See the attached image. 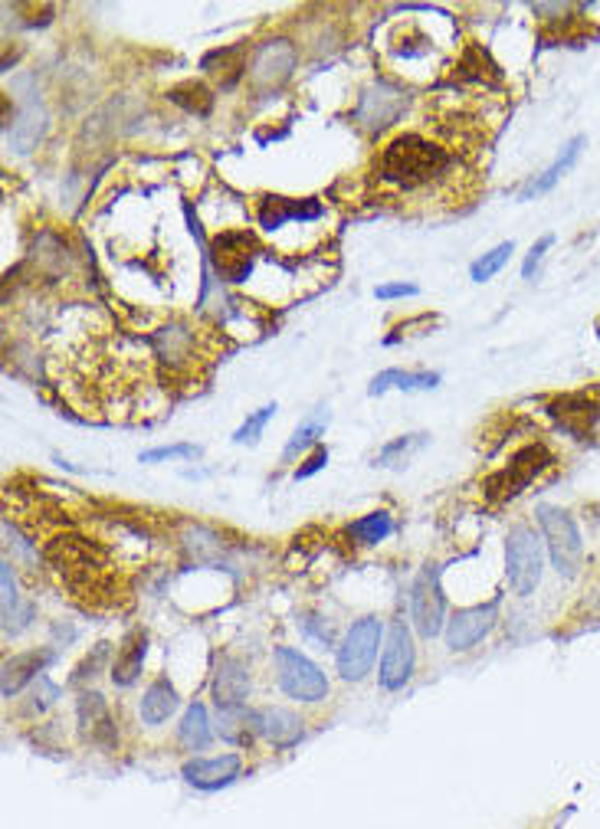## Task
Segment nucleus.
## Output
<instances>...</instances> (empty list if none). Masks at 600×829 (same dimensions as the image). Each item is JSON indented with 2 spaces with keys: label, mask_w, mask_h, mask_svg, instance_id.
<instances>
[{
  "label": "nucleus",
  "mask_w": 600,
  "mask_h": 829,
  "mask_svg": "<svg viewBox=\"0 0 600 829\" xmlns=\"http://www.w3.org/2000/svg\"><path fill=\"white\" fill-rule=\"evenodd\" d=\"M505 577L519 597H532L541 580V541L532 528H512L505 538Z\"/></svg>",
  "instance_id": "nucleus-5"
},
{
  "label": "nucleus",
  "mask_w": 600,
  "mask_h": 829,
  "mask_svg": "<svg viewBox=\"0 0 600 829\" xmlns=\"http://www.w3.org/2000/svg\"><path fill=\"white\" fill-rule=\"evenodd\" d=\"M420 289L414 286V282H387V286H378L374 289V295H378V299H410V295H417Z\"/></svg>",
  "instance_id": "nucleus-39"
},
{
  "label": "nucleus",
  "mask_w": 600,
  "mask_h": 829,
  "mask_svg": "<svg viewBox=\"0 0 600 829\" xmlns=\"http://www.w3.org/2000/svg\"><path fill=\"white\" fill-rule=\"evenodd\" d=\"M440 384V374L433 371H384L371 381L368 394L381 397L387 387H400L404 394H417V390H433Z\"/></svg>",
  "instance_id": "nucleus-26"
},
{
  "label": "nucleus",
  "mask_w": 600,
  "mask_h": 829,
  "mask_svg": "<svg viewBox=\"0 0 600 829\" xmlns=\"http://www.w3.org/2000/svg\"><path fill=\"white\" fill-rule=\"evenodd\" d=\"M151 341H155L161 361H168L174 367L191 358V331H184V328H164Z\"/></svg>",
  "instance_id": "nucleus-32"
},
{
  "label": "nucleus",
  "mask_w": 600,
  "mask_h": 829,
  "mask_svg": "<svg viewBox=\"0 0 600 829\" xmlns=\"http://www.w3.org/2000/svg\"><path fill=\"white\" fill-rule=\"evenodd\" d=\"M178 741L184 751H204L210 741H214V725L207 718L204 705H191L178 725Z\"/></svg>",
  "instance_id": "nucleus-27"
},
{
  "label": "nucleus",
  "mask_w": 600,
  "mask_h": 829,
  "mask_svg": "<svg viewBox=\"0 0 600 829\" xmlns=\"http://www.w3.org/2000/svg\"><path fill=\"white\" fill-rule=\"evenodd\" d=\"M168 99L174 105H181L184 112H194V115H210V109H214V92L197 79H187L181 86L168 89Z\"/></svg>",
  "instance_id": "nucleus-29"
},
{
  "label": "nucleus",
  "mask_w": 600,
  "mask_h": 829,
  "mask_svg": "<svg viewBox=\"0 0 600 829\" xmlns=\"http://www.w3.org/2000/svg\"><path fill=\"white\" fill-rule=\"evenodd\" d=\"M551 417H555L564 430L584 436L597 423L600 407L594 404V400H587L584 394H568V397H558L555 404H551Z\"/></svg>",
  "instance_id": "nucleus-21"
},
{
  "label": "nucleus",
  "mask_w": 600,
  "mask_h": 829,
  "mask_svg": "<svg viewBox=\"0 0 600 829\" xmlns=\"http://www.w3.org/2000/svg\"><path fill=\"white\" fill-rule=\"evenodd\" d=\"M328 420H332V413H328V407H315V410L309 413V417H305V420L296 426V433L289 436L286 449H282V463H296V456H302L305 449L319 446V440L325 436Z\"/></svg>",
  "instance_id": "nucleus-24"
},
{
  "label": "nucleus",
  "mask_w": 600,
  "mask_h": 829,
  "mask_svg": "<svg viewBox=\"0 0 600 829\" xmlns=\"http://www.w3.org/2000/svg\"><path fill=\"white\" fill-rule=\"evenodd\" d=\"M276 417V404H266V407H260L256 413H250V417L243 420V426L237 433H233V443H246V446H253L256 440H260L263 436V430H266V423Z\"/></svg>",
  "instance_id": "nucleus-34"
},
{
  "label": "nucleus",
  "mask_w": 600,
  "mask_h": 829,
  "mask_svg": "<svg viewBox=\"0 0 600 829\" xmlns=\"http://www.w3.org/2000/svg\"><path fill=\"white\" fill-rule=\"evenodd\" d=\"M551 246H555V233H545V236H541V240L532 246V250H528L525 263H522V276H525V279H535L538 263H541V259H545V253L551 250Z\"/></svg>",
  "instance_id": "nucleus-37"
},
{
  "label": "nucleus",
  "mask_w": 600,
  "mask_h": 829,
  "mask_svg": "<svg viewBox=\"0 0 600 829\" xmlns=\"http://www.w3.org/2000/svg\"><path fill=\"white\" fill-rule=\"evenodd\" d=\"M512 250H515V246H512V240H509V243H499L496 250L482 253V256L476 259V263H473V269H469V279H473V282H489L505 263H509Z\"/></svg>",
  "instance_id": "nucleus-33"
},
{
  "label": "nucleus",
  "mask_w": 600,
  "mask_h": 829,
  "mask_svg": "<svg viewBox=\"0 0 600 829\" xmlns=\"http://www.w3.org/2000/svg\"><path fill=\"white\" fill-rule=\"evenodd\" d=\"M210 263L223 282H246L250 269L256 263V240L246 230H223L210 243Z\"/></svg>",
  "instance_id": "nucleus-8"
},
{
  "label": "nucleus",
  "mask_w": 600,
  "mask_h": 829,
  "mask_svg": "<svg viewBox=\"0 0 600 829\" xmlns=\"http://www.w3.org/2000/svg\"><path fill=\"white\" fill-rule=\"evenodd\" d=\"M256 721H260V734L263 738L273 744V748H292V744H299L302 741V734H305V728H302V718L299 715H292V712H286V708H260V712H256Z\"/></svg>",
  "instance_id": "nucleus-18"
},
{
  "label": "nucleus",
  "mask_w": 600,
  "mask_h": 829,
  "mask_svg": "<svg viewBox=\"0 0 600 829\" xmlns=\"http://www.w3.org/2000/svg\"><path fill=\"white\" fill-rule=\"evenodd\" d=\"M276 679L279 689L289 698H299V702H322L328 695V679L325 672L315 666L312 659H305L299 649L292 646H276Z\"/></svg>",
  "instance_id": "nucleus-4"
},
{
  "label": "nucleus",
  "mask_w": 600,
  "mask_h": 829,
  "mask_svg": "<svg viewBox=\"0 0 600 829\" xmlns=\"http://www.w3.org/2000/svg\"><path fill=\"white\" fill-rule=\"evenodd\" d=\"M217 731H220V738L223 741H230V744H237V748H246L256 734H260V721H256V712H250V708H223V712H217Z\"/></svg>",
  "instance_id": "nucleus-25"
},
{
  "label": "nucleus",
  "mask_w": 600,
  "mask_h": 829,
  "mask_svg": "<svg viewBox=\"0 0 600 829\" xmlns=\"http://www.w3.org/2000/svg\"><path fill=\"white\" fill-rule=\"evenodd\" d=\"M407 105V96L394 86H374L371 92H364V99L358 105V122L364 128H371V132H381V128L394 125L397 115L404 112Z\"/></svg>",
  "instance_id": "nucleus-14"
},
{
  "label": "nucleus",
  "mask_w": 600,
  "mask_h": 829,
  "mask_svg": "<svg viewBox=\"0 0 600 829\" xmlns=\"http://www.w3.org/2000/svg\"><path fill=\"white\" fill-rule=\"evenodd\" d=\"M240 754H220V757H194L181 767V777L197 790H220L230 787L240 777Z\"/></svg>",
  "instance_id": "nucleus-13"
},
{
  "label": "nucleus",
  "mask_w": 600,
  "mask_h": 829,
  "mask_svg": "<svg viewBox=\"0 0 600 829\" xmlns=\"http://www.w3.org/2000/svg\"><path fill=\"white\" fill-rule=\"evenodd\" d=\"M145 653H148V636L135 630L122 639L119 653H115V662H112V682L128 689V685L138 682L141 675V666H145Z\"/></svg>",
  "instance_id": "nucleus-20"
},
{
  "label": "nucleus",
  "mask_w": 600,
  "mask_h": 829,
  "mask_svg": "<svg viewBox=\"0 0 600 829\" xmlns=\"http://www.w3.org/2000/svg\"><path fill=\"white\" fill-rule=\"evenodd\" d=\"M56 659L53 649H30V653H20L14 659L4 662V682H0V695L14 698L27 682H37L43 669Z\"/></svg>",
  "instance_id": "nucleus-17"
},
{
  "label": "nucleus",
  "mask_w": 600,
  "mask_h": 829,
  "mask_svg": "<svg viewBox=\"0 0 600 829\" xmlns=\"http://www.w3.org/2000/svg\"><path fill=\"white\" fill-rule=\"evenodd\" d=\"M246 695H250V672H246V666L240 659L223 656L217 662V672H214V705H217V712H223V708H243Z\"/></svg>",
  "instance_id": "nucleus-16"
},
{
  "label": "nucleus",
  "mask_w": 600,
  "mask_h": 829,
  "mask_svg": "<svg viewBox=\"0 0 600 829\" xmlns=\"http://www.w3.org/2000/svg\"><path fill=\"white\" fill-rule=\"evenodd\" d=\"M181 698L174 692V685L168 679H155L141 695V721L145 725H164L174 712H178Z\"/></svg>",
  "instance_id": "nucleus-23"
},
{
  "label": "nucleus",
  "mask_w": 600,
  "mask_h": 829,
  "mask_svg": "<svg viewBox=\"0 0 600 829\" xmlns=\"http://www.w3.org/2000/svg\"><path fill=\"white\" fill-rule=\"evenodd\" d=\"M194 456H200L197 446H191V443H178V446L148 449V453H141V463H164V459H194Z\"/></svg>",
  "instance_id": "nucleus-36"
},
{
  "label": "nucleus",
  "mask_w": 600,
  "mask_h": 829,
  "mask_svg": "<svg viewBox=\"0 0 600 829\" xmlns=\"http://www.w3.org/2000/svg\"><path fill=\"white\" fill-rule=\"evenodd\" d=\"M417 666V649H414V636H410V626L404 620H394L391 630H387V643H384V656H381V689L397 692L404 689L414 675Z\"/></svg>",
  "instance_id": "nucleus-9"
},
{
  "label": "nucleus",
  "mask_w": 600,
  "mask_h": 829,
  "mask_svg": "<svg viewBox=\"0 0 600 829\" xmlns=\"http://www.w3.org/2000/svg\"><path fill=\"white\" fill-rule=\"evenodd\" d=\"M384 639V626L378 617H361L351 623V630L345 633L338 646V675L345 682H361L371 672L374 659H378V646Z\"/></svg>",
  "instance_id": "nucleus-3"
},
{
  "label": "nucleus",
  "mask_w": 600,
  "mask_h": 829,
  "mask_svg": "<svg viewBox=\"0 0 600 829\" xmlns=\"http://www.w3.org/2000/svg\"><path fill=\"white\" fill-rule=\"evenodd\" d=\"M305 630H309V636L319 639L322 646H332V626H315V617L305 620Z\"/></svg>",
  "instance_id": "nucleus-41"
},
{
  "label": "nucleus",
  "mask_w": 600,
  "mask_h": 829,
  "mask_svg": "<svg viewBox=\"0 0 600 829\" xmlns=\"http://www.w3.org/2000/svg\"><path fill=\"white\" fill-rule=\"evenodd\" d=\"M200 69H204L207 76L220 79L223 89H233L240 82V76L246 73V46L237 43V46H223V50H214L200 59Z\"/></svg>",
  "instance_id": "nucleus-22"
},
{
  "label": "nucleus",
  "mask_w": 600,
  "mask_h": 829,
  "mask_svg": "<svg viewBox=\"0 0 600 829\" xmlns=\"http://www.w3.org/2000/svg\"><path fill=\"white\" fill-rule=\"evenodd\" d=\"M325 463H328V449H325V446H319V449H315V453H312V456L305 459V463L296 469V479H309V476H315V472H319V469H325Z\"/></svg>",
  "instance_id": "nucleus-40"
},
{
  "label": "nucleus",
  "mask_w": 600,
  "mask_h": 829,
  "mask_svg": "<svg viewBox=\"0 0 600 829\" xmlns=\"http://www.w3.org/2000/svg\"><path fill=\"white\" fill-rule=\"evenodd\" d=\"M430 436L427 433H410V436H400V440L394 443H387L378 459H374V466H384V469H400V466H407L410 463V456L420 453L423 446H427Z\"/></svg>",
  "instance_id": "nucleus-30"
},
{
  "label": "nucleus",
  "mask_w": 600,
  "mask_h": 829,
  "mask_svg": "<svg viewBox=\"0 0 600 829\" xmlns=\"http://www.w3.org/2000/svg\"><path fill=\"white\" fill-rule=\"evenodd\" d=\"M410 617L423 639H433L443 633L446 626V597L440 587V571L437 567H423L417 574L414 587H410Z\"/></svg>",
  "instance_id": "nucleus-7"
},
{
  "label": "nucleus",
  "mask_w": 600,
  "mask_h": 829,
  "mask_svg": "<svg viewBox=\"0 0 600 829\" xmlns=\"http://www.w3.org/2000/svg\"><path fill=\"white\" fill-rule=\"evenodd\" d=\"M496 620H499V600L456 610L453 617L446 620V649H453V653H466V649H473L476 643H482V639L492 633Z\"/></svg>",
  "instance_id": "nucleus-10"
},
{
  "label": "nucleus",
  "mask_w": 600,
  "mask_h": 829,
  "mask_svg": "<svg viewBox=\"0 0 600 829\" xmlns=\"http://www.w3.org/2000/svg\"><path fill=\"white\" fill-rule=\"evenodd\" d=\"M296 46L289 40H266L260 50L253 56V66H250V82L253 89H279L282 82L292 76V69H296Z\"/></svg>",
  "instance_id": "nucleus-11"
},
{
  "label": "nucleus",
  "mask_w": 600,
  "mask_h": 829,
  "mask_svg": "<svg viewBox=\"0 0 600 829\" xmlns=\"http://www.w3.org/2000/svg\"><path fill=\"white\" fill-rule=\"evenodd\" d=\"M551 463H555V459H551V453L541 443L525 446V449H519V453L509 459V466L499 469L496 476H489L486 495H489V499H496V502L512 499V495H519L528 482H535Z\"/></svg>",
  "instance_id": "nucleus-6"
},
{
  "label": "nucleus",
  "mask_w": 600,
  "mask_h": 829,
  "mask_svg": "<svg viewBox=\"0 0 600 829\" xmlns=\"http://www.w3.org/2000/svg\"><path fill=\"white\" fill-rule=\"evenodd\" d=\"M43 128H46V115H43V109H37V102H30V105H23L17 122L7 128V138L14 141L17 151H33L37 141L43 138Z\"/></svg>",
  "instance_id": "nucleus-28"
},
{
  "label": "nucleus",
  "mask_w": 600,
  "mask_h": 829,
  "mask_svg": "<svg viewBox=\"0 0 600 829\" xmlns=\"http://www.w3.org/2000/svg\"><path fill=\"white\" fill-rule=\"evenodd\" d=\"M325 213V207L315 197L292 200V197H263L260 200V227L263 230H279L282 223L296 220V223H312Z\"/></svg>",
  "instance_id": "nucleus-15"
},
{
  "label": "nucleus",
  "mask_w": 600,
  "mask_h": 829,
  "mask_svg": "<svg viewBox=\"0 0 600 829\" xmlns=\"http://www.w3.org/2000/svg\"><path fill=\"white\" fill-rule=\"evenodd\" d=\"M0 584H4V617H7V613H14L20 607L17 580H14V571H10V561L0 564Z\"/></svg>",
  "instance_id": "nucleus-38"
},
{
  "label": "nucleus",
  "mask_w": 600,
  "mask_h": 829,
  "mask_svg": "<svg viewBox=\"0 0 600 829\" xmlns=\"http://www.w3.org/2000/svg\"><path fill=\"white\" fill-rule=\"evenodd\" d=\"M76 721L79 731L92 748L99 751H112L119 744V731H115V718L105 705V698L99 692H82L76 702Z\"/></svg>",
  "instance_id": "nucleus-12"
},
{
  "label": "nucleus",
  "mask_w": 600,
  "mask_h": 829,
  "mask_svg": "<svg viewBox=\"0 0 600 829\" xmlns=\"http://www.w3.org/2000/svg\"><path fill=\"white\" fill-rule=\"evenodd\" d=\"M56 698H60V685H53L50 679H46V675H40L37 685H33L30 702L23 705V712H27V715H43L46 708L56 705Z\"/></svg>",
  "instance_id": "nucleus-35"
},
{
  "label": "nucleus",
  "mask_w": 600,
  "mask_h": 829,
  "mask_svg": "<svg viewBox=\"0 0 600 829\" xmlns=\"http://www.w3.org/2000/svg\"><path fill=\"white\" fill-rule=\"evenodd\" d=\"M584 145H587V138L584 135H578V138H571L568 145L561 148V155L555 158V164H551L548 171H541L538 177H532V181H528L522 191H519V200H532V197H541V194H548L551 187H555L558 181L564 174H568L574 164H578V158H581V151H584Z\"/></svg>",
  "instance_id": "nucleus-19"
},
{
  "label": "nucleus",
  "mask_w": 600,
  "mask_h": 829,
  "mask_svg": "<svg viewBox=\"0 0 600 829\" xmlns=\"http://www.w3.org/2000/svg\"><path fill=\"white\" fill-rule=\"evenodd\" d=\"M456 168L453 155L437 141L423 138L417 132H404L391 138L378 155V181L394 187L400 194H417L427 187L440 184L446 174Z\"/></svg>",
  "instance_id": "nucleus-1"
},
{
  "label": "nucleus",
  "mask_w": 600,
  "mask_h": 829,
  "mask_svg": "<svg viewBox=\"0 0 600 829\" xmlns=\"http://www.w3.org/2000/svg\"><path fill=\"white\" fill-rule=\"evenodd\" d=\"M391 531H394V518L387 512L361 515L358 521H351L348 525V535L355 538L358 544H381L384 538H391Z\"/></svg>",
  "instance_id": "nucleus-31"
},
{
  "label": "nucleus",
  "mask_w": 600,
  "mask_h": 829,
  "mask_svg": "<svg viewBox=\"0 0 600 829\" xmlns=\"http://www.w3.org/2000/svg\"><path fill=\"white\" fill-rule=\"evenodd\" d=\"M538 525H541V535H545V544L551 551V561H555V571L561 577H578L581 564H584V544H581V531L574 525V518L564 512V508L541 505Z\"/></svg>",
  "instance_id": "nucleus-2"
}]
</instances>
